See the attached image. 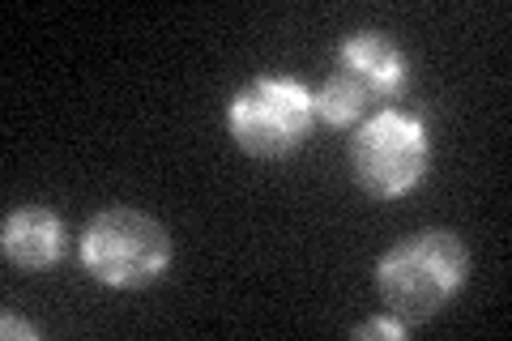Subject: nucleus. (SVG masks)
<instances>
[{
    "mask_svg": "<svg viewBox=\"0 0 512 341\" xmlns=\"http://www.w3.org/2000/svg\"><path fill=\"white\" fill-rule=\"evenodd\" d=\"M470 256L466 243L448 231H423L402 239L397 248L376 265V286L380 299L389 307V316H397L414 329L427 316H436L466 282Z\"/></svg>",
    "mask_w": 512,
    "mask_h": 341,
    "instance_id": "f257e3e1",
    "label": "nucleus"
},
{
    "mask_svg": "<svg viewBox=\"0 0 512 341\" xmlns=\"http://www.w3.org/2000/svg\"><path fill=\"white\" fill-rule=\"evenodd\" d=\"M406 86V56L389 35L380 30H359L350 35L338 56H333V73L312 94L316 120H325L329 128H350L363 116H372L376 107L397 99Z\"/></svg>",
    "mask_w": 512,
    "mask_h": 341,
    "instance_id": "f03ea898",
    "label": "nucleus"
},
{
    "mask_svg": "<svg viewBox=\"0 0 512 341\" xmlns=\"http://www.w3.org/2000/svg\"><path fill=\"white\" fill-rule=\"evenodd\" d=\"M316 124V107L303 81L291 77H256L231 99L227 128L248 158L278 162L291 158L308 141Z\"/></svg>",
    "mask_w": 512,
    "mask_h": 341,
    "instance_id": "7ed1b4c3",
    "label": "nucleus"
},
{
    "mask_svg": "<svg viewBox=\"0 0 512 341\" xmlns=\"http://www.w3.org/2000/svg\"><path fill=\"white\" fill-rule=\"evenodd\" d=\"M82 261L103 286L137 290L163 278L171 261V239L150 214L128 205H111L94 214L82 239Z\"/></svg>",
    "mask_w": 512,
    "mask_h": 341,
    "instance_id": "20e7f679",
    "label": "nucleus"
},
{
    "mask_svg": "<svg viewBox=\"0 0 512 341\" xmlns=\"http://www.w3.org/2000/svg\"><path fill=\"white\" fill-rule=\"evenodd\" d=\"M350 171L367 197H406L427 171V133L419 116H406V111L367 116L350 141Z\"/></svg>",
    "mask_w": 512,
    "mask_h": 341,
    "instance_id": "39448f33",
    "label": "nucleus"
},
{
    "mask_svg": "<svg viewBox=\"0 0 512 341\" xmlns=\"http://www.w3.org/2000/svg\"><path fill=\"white\" fill-rule=\"evenodd\" d=\"M60 218L52 209H39V205H26V209H13L5 218V231H0V252H5L9 265L18 269H47L60 256Z\"/></svg>",
    "mask_w": 512,
    "mask_h": 341,
    "instance_id": "423d86ee",
    "label": "nucleus"
},
{
    "mask_svg": "<svg viewBox=\"0 0 512 341\" xmlns=\"http://www.w3.org/2000/svg\"><path fill=\"white\" fill-rule=\"evenodd\" d=\"M410 329H406V324L402 320H397V316H384V320H367V324H359V329H355V337L359 341H367V337H406Z\"/></svg>",
    "mask_w": 512,
    "mask_h": 341,
    "instance_id": "0eeeda50",
    "label": "nucleus"
},
{
    "mask_svg": "<svg viewBox=\"0 0 512 341\" xmlns=\"http://www.w3.org/2000/svg\"><path fill=\"white\" fill-rule=\"evenodd\" d=\"M0 333H5V337H39V329H30V324L18 320L13 312H5V320H0Z\"/></svg>",
    "mask_w": 512,
    "mask_h": 341,
    "instance_id": "6e6552de",
    "label": "nucleus"
}]
</instances>
